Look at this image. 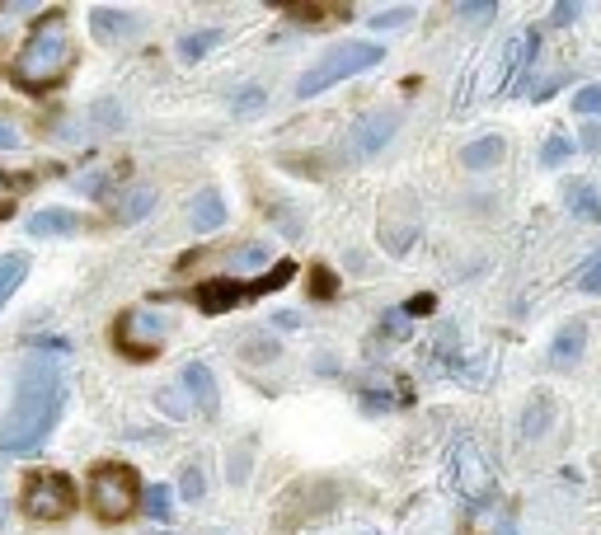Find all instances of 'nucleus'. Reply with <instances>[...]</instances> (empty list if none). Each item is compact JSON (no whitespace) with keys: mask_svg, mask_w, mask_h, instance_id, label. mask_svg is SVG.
I'll use <instances>...</instances> for the list:
<instances>
[{"mask_svg":"<svg viewBox=\"0 0 601 535\" xmlns=\"http://www.w3.org/2000/svg\"><path fill=\"white\" fill-rule=\"evenodd\" d=\"M545 428H550V404H531V413H526L522 432H526V437H540Z\"/></svg>","mask_w":601,"mask_h":535,"instance_id":"30","label":"nucleus"},{"mask_svg":"<svg viewBox=\"0 0 601 535\" xmlns=\"http://www.w3.org/2000/svg\"><path fill=\"white\" fill-rule=\"evenodd\" d=\"M76 503H80L76 484H71V474H62V470L33 474L29 484H24V498H19L24 517L43 521V526H52V521H66L71 512H76Z\"/></svg>","mask_w":601,"mask_h":535,"instance_id":"6","label":"nucleus"},{"mask_svg":"<svg viewBox=\"0 0 601 535\" xmlns=\"http://www.w3.org/2000/svg\"><path fill=\"white\" fill-rule=\"evenodd\" d=\"M583 348H587V324H564V329L550 338V367L573 371L583 362Z\"/></svg>","mask_w":601,"mask_h":535,"instance_id":"12","label":"nucleus"},{"mask_svg":"<svg viewBox=\"0 0 601 535\" xmlns=\"http://www.w3.org/2000/svg\"><path fill=\"white\" fill-rule=\"evenodd\" d=\"M155 202H160V193H155L151 184H137L123 198V207H118V221H123V226H137V221H146V216L155 212Z\"/></svg>","mask_w":601,"mask_h":535,"instance_id":"17","label":"nucleus"},{"mask_svg":"<svg viewBox=\"0 0 601 535\" xmlns=\"http://www.w3.org/2000/svg\"><path fill=\"white\" fill-rule=\"evenodd\" d=\"M310 296H315V301H334V296H339V277L329 273V268H315V273H310Z\"/></svg>","mask_w":601,"mask_h":535,"instance_id":"26","label":"nucleus"},{"mask_svg":"<svg viewBox=\"0 0 601 535\" xmlns=\"http://www.w3.org/2000/svg\"><path fill=\"white\" fill-rule=\"evenodd\" d=\"M127 113L118 99H99V104H90V127L94 132H123Z\"/></svg>","mask_w":601,"mask_h":535,"instance_id":"20","label":"nucleus"},{"mask_svg":"<svg viewBox=\"0 0 601 535\" xmlns=\"http://www.w3.org/2000/svg\"><path fill=\"white\" fill-rule=\"evenodd\" d=\"M432 306H437V301H432L428 291H423V296H414V301H404V310H400V315H428Z\"/></svg>","mask_w":601,"mask_h":535,"instance_id":"33","label":"nucleus"},{"mask_svg":"<svg viewBox=\"0 0 601 535\" xmlns=\"http://www.w3.org/2000/svg\"><path fill=\"white\" fill-rule=\"evenodd\" d=\"M141 503H146L151 521H174V493H170V484H151Z\"/></svg>","mask_w":601,"mask_h":535,"instance_id":"22","label":"nucleus"},{"mask_svg":"<svg viewBox=\"0 0 601 535\" xmlns=\"http://www.w3.org/2000/svg\"><path fill=\"white\" fill-rule=\"evenodd\" d=\"M62 399H66V381L52 362H29L19 371V390L15 404L0 423V451L5 456H33L43 451V442L52 437L57 418H62Z\"/></svg>","mask_w":601,"mask_h":535,"instance_id":"1","label":"nucleus"},{"mask_svg":"<svg viewBox=\"0 0 601 535\" xmlns=\"http://www.w3.org/2000/svg\"><path fill=\"white\" fill-rule=\"evenodd\" d=\"M221 43H226V33H221V29H193V33L179 38V57H184L188 66H198L202 57H207L212 47H221Z\"/></svg>","mask_w":601,"mask_h":535,"instance_id":"18","label":"nucleus"},{"mask_svg":"<svg viewBox=\"0 0 601 535\" xmlns=\"http://www.w3.org/2000/svg\"><path fill=\"white\" fill-rule=\"evenodd\" d=\"M179 385H184L188 395H193V404H198L202 413H216L221 409V395H216V376L207 362H188L184 371H179Z\"/></svg>","mask_w":601,"mask_h":535,"instance_id":"11","label":"nucleus"},{"mask_svg":"<svg viewBox=\"0 0 601 535\" xmlns=\"http://www.w3.org/2000/svg\"><path fill=\"white\" fill-rule=\"evenodd\" d=\"M564 207L578 221H601V184L597 179H569L564 184Z\"/></svg>","mask_w":601,"mask_h":535,"instance_id":"13","label":"nucleus"},{"mask_svg":"<svg viewBox=\"0 0 601 535\" xmlns=\"http://www.w3.org/2000/svg\"><path fill=\"white\" fill-rule=\"evenodd\" d=\"M137 15H127V10H113V5H94L90 10V33L99 43H127V38H137Z\"/></svg>","mask_w":601,"mask_h":535,"instance_id":"9","label":"nucleus"},{"mask_svg":"<svg viewBox=\"0 0 601 535\" xmlns=\"http://www.w3.org/2000/svg\"><path fill=\"white\" fill-rule=\"evenodd\" d=\"M15 146H19L15 127H5V123H0V151H15Z\"/></svg>","mask_w":601,"mask_h":535,"instance_id":"37","label":"nucleus"},{"mask_svg":"<svg viewBox=\"0 0 601 535\" xmlns=\"http://www.w3.org/2000/svg\"><path fill=\"white\" fill-rule=\"evenodd\" d=\"M578 287H583L587 296H601V259H592L583 273H578Z\"/></svg>","mask_w":601,"mask_h":535,"instance_id":"32","label":"nucleus"},{"mask_svg":"<svg viewBox=\"0 0 601 535\" xmlns=\"http://www.w3.org/2000/svg\"><path fill=\"white\" fill-rule=\"evenodd\" d=\"M559 85H564V76H555V80H540L536 90H531V99H550V94H555Z\"/></svg>","mask_w":601,"mask_h":535,"instance_id":"35","label":"nucleus"},{"mask_svg":"<svg viewBox=\"0 0 601 535\" xmlns=\"http://www.w3.org/2000/svg\"><path fill=\"white\" fill-rule=\"evenodd\" d=\"M137 493H141V479L132 465L123 460H104L90 470V512L99 526H123L137 507Z\"/></svg>","mask_w":601,"mask_h":535,"instance_id":"5","label":"nucleus"},{"mask_svg":"<svg viewBox=\"0 0 601 535\" xmlns=\"http://www.w3.org/2000/svg\"><path fill=\"white\" fill-rule=\"evenodd\" d=\"M71 66V38L62 33V15L43 24L38 33H29V43L19 47V62H15V85L19 90H47L57 85L62 71Z\"/></svg>","mask_w":601,"mask_h":535,"instance_id":"3","label":"nucleus"},{"mask_svg":"<svg viewBox=\"0 0 601 535\" xmlns=\"http://www.w3.org/2000/svg\"><path fill=\"white\" fill-rule=\"evenodd\" d=\"M357 404H362L367 413H390V409H395V395H390V390H362Z\"/></svg>","mask_w":601,"mask_h":535,"instance_id":"29","label":"nucleus"},{"mask_svg":"<svg viewBox=\"0 0 601 535\" xmlns=\"http://www.w3.org/2000/svg\"><path fill=\"white\" fill-rule=\"evenodd\" d=\"M273 329H301V315H296V310H278V315H273Z\"/></svg>","mask_w":601,"mask_h":535,"instance_id":"34","label":"nucleus"},{"mask_svg":"<svg viewBox=\"0 0 601 535\" xmlns=\"http://www.w3.org/2000/svg\"><path fill=\"white\" fill-rule=\"evenodd\" d=\"M381 62H386V47L371 43V38H348V43L324 47L320 62L296 80V99H315V94L334 90V85L362 76V71H371V66H381Z\"/></svg>","mask_w":601,"mask_h":535,"instance_id":"2","label":"nucleus"},{"mask_svg":"<svg viewBox=\"0 0 601 535\" xmlns=\"http://www.w3.org/2000/svg\"><path fill=\"white\" fill-rule=\"evenodd\" d=\"M536 47H540V29H526V33H517V38L508 43V52H503V90H508L512 80H517L526 66H531Z\"/></svg>","mask_w":601,"mask_h":535,"instance_id":"14","label":"nucleus"},{"mask_svg":"<svg viewBox=\"0 0 601 535\" xmlns=\"http://www.w3.org/2000/svg\"><path fill=\"white\" fill-rule=\"evenodd\" d=\"M231 259H235V268H263V263H268V249H263V245H245V249H235Z\"/></svg>","mask_w":601,"mask_h":535,"instance_id":"31","label":"nucleus"},{"mask_svg":"<svg viewBox=\"0 0 601 535\" xmlns=\"http://www.w3.org/2000/svg\"><path fill=\"white\" fill-rule=\"evenodd\" d=\"M263 104H268L263 85H235L231 90V113L235 118H254V113H263Z\"/></svg>","mask_w":601,"mask_h":535,"instance_id":"21","label":"nucleus"},{"mask_svg":"<svg viewBox=\"0 0 601 535\" xmlns=\"http://www.w3.org/2000/svg\"><path fill=\"white\" fill-rule=\"evenodd\" d=\"M155 535H174V531H155Z\"/></svg>","mask_w":601,"mask_h":535,"instance_id":"39","label":"nucleus"},{"mask_svg":"<svg viewBox=\"0 0 601 535\" xmlns=\"http://www.w3.org/2000/svg\"><path fill=\"white\" fill-rule=\"evenodd\" d=\"M188 226L198 230V235H212V230L226 226V198H221V188L193 193V202H188Z\"/></svg>","mask_w":601,"mask_h":535,"instance_id":"10","label":"nucleus"},{"mask_svg":"<svg viewBox=\"0 0 601 535\" xmlns=\"http://www.w3.org/2000/svg\"><path fill=\"white\" fill-rule=\"evenodd\" d=\"M202 535H226V531H202Z\"/></svg>","mask_w":601,"mask_h":535,"instance_id":"38","label":"nucleus"},{"mask_svg":"<svg viewBox=\"0 0 601 535\" xmlns=\"http://www.w3.org/2000/svg\"><path fill=\"white\" fill-rule=\"evenodd\" d=\"M573 151H578V146H573V141L564 137V132H555V137H550L545 146H540V165H545V169H559Z\"/></svg>","mask_w":601,"mask_h":535,"instance_id":"23","label":"nucleus"},{"mask_svg":"<svg viewBox=\"0 0 601 535\" xmlns=\"http://www.w3.org/2000/svg\"><path fill=\"white\" fill-rule=\"evenodd\" d=\"M292 277H296L292 259L273 263V268H268L263 277H254V282H240V277H212V282H202V287L193 291V306H198L202 315H226V310L245 306V301H259V296H268V291H282Z\"/></svg>","mask_w":601,"mask_h":535,"instance_id":"4","label":"nucleus"},{"mask_svg":"<svg viewBox=\"0 0 601 535\" xmlns=\"http://www.w3.org/2000/svg\"><path fill=\"white\" fill-rule=\"evenodd\" d=\"M503 155H508V141L489 132V137H475L470 146H465V151H461V165H465V169H494Z\"/></svg>","mask_w":601,"mask_h":535,"instance_id":"16","label":"nucleus"},{"mask_svg":"<svg viewBox=\"0 0 601 535\" xmlns=\"http://www.w3.org/2000/svg\"><path fill=\"white\" fill-rule=\"evenodd\" d=\"M202 489H207V484H202V470H198V465H188V470L179 474V498H188V503H198Z\"/></svg>","mask_w":601,"mask_h":535,"instance_id":"28","label":"nucleus"},{"mask_svg":"<svg viewBox=\"0 0 601 535\" xmlns=\"http://www.w3.org/2000/svg\"><path fill=\"white\" fill-rule=\"evenodd\" d=\"M165 334H170V324L160 320L155 310H132V315L118 320V348H123L127 357H137V362L155 357L160 343H165Z\"/></svg>","mask_w":601,"mask_h":535,"instance_id":"7","label":"nucleus"},{"mask_svg":"<svg viewBox=\"0 0 601 535\" xmlns=\"http://www.w3.org/2000/svg\"><path fill=\"white\" fill-rule=\"evenodd\" d=\"M404 127V113L400 108H376V113H362L353 123V155L357 160H371L381 155L395 141V132Z\"/></svg>","mask_w":601,"mask_h":535,"instance_id":"8","label":"nucleus"},{"mask_svg":"<svg viewBox=\"0 0 601 535\" xmlns=\"http://www.w3.org/2000/svg\"><path fill=\"white\" fill-rule=\"evenodd\" d=\"M494 15H498L494 0H465V5H461V19H465V24H489Z\"/></svg>","mask_w":601,"mask_h":535,"instance_id":"27","label":"nucleus"},{"mask_svg":"<svg viewBox=\"0 0 601 535\" xmlns=\"http://www.w3.org/2000/svg\"><path fill=\"white\" fill-rule=\"evenodd\" d=\"M573 19H578V5H555L550 24H573Z\"/></svg>","mask_w":601,"mask_h":535,"instance_id":"36","label":"nucleus"},{"mask_svg":"<svg viewBox=\"0 0 601 535\" xmlns=\"http://www.w3.org/2000/svg\"><path fill=\"white\" fill-rule=\"evenodd\" d=\"M24 230H29V235H38V240H47V235H76L80 216L66 212V207H43V212H33L29 221H24Z\"/></svg>","mask_w":601,"mask_h":535,"instance_id":"15","label":"nucleus"},{"mask_svg":"<svg viewBox=\"0 0 601 535\" xmlns=\"http://www.w3.org/2000/svg\"><path fill=\"white\" fill-rule=\"evenodd\" d=\"M29 254H0V310H5V301L19 291V282L29 277Z\"/></svg>","mask_w":601,"mask_h":535,"instance_id":"19","label":"nucleus"},{"mask_svg":"<svg viewBox=\"0 0 601 535\" xmlns=\"http://www.w3.org/2000/svg\"><path fill=\"white\" fill-rule=\"evenodd\" d=\"M573 113L578 118H601V85H583L573 94Z\"/></svg>","mask_w":601,"mask_h":535,"instance_id":"25","label":"nucleus"},{"mask_svg":"<svg viewBox=\"0 0 601 535\" xmlns=\"http://www.w3.org/2000/svg\"><path fill=\"white\" fill-rule=\"evenodd\" d=\"M409 19H414V5H390V10H376L367 24L371 29H404Z\"/></svg>","mask_w":601,"mask_h":535,"instance_id":"24","label":"nucleus"}]
</instances>
